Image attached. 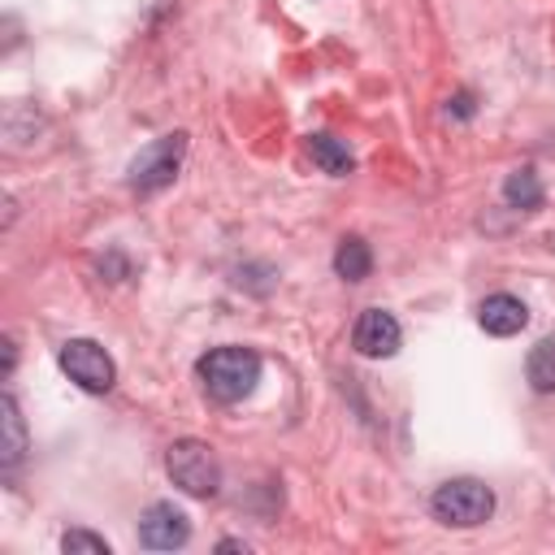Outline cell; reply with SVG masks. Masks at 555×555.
I'll return each instance as SVG.
<instances>
[{
  "label": "cell",
  "instance_id": "obj_1",
  "mask_svg": "<svg viewBox=\"0 0 555 555\" xmlns=\"http://www.w3.org/2000/svg\"><path fill=\"white\" fill-rule=\"evenodd\" d=\"M199 382L208 390V399L217 403H238L256 390L260 382V356L251 347H212L199 360Z\"/></svg>",
  "mask_w": 555,
  "mask_h": 555
},
{
  "label": "cell",
  "instance_id": "obj_2",
  "mask_svg": "<svg viewBox=\"0 0 555 555\" xmlns=\"http://www.w3.org/2000/svg\"><path fill=\"white\" fill-rule=\"evenodd\" d=\"M165 468H169L173 486L186 490L191 499H212L217 486H221V464H217L212 447L199 442V438H178L165 451Z\"/></svg>",
  "mask_w": 555,
  "mask_h": 555
},
{
  "label": "cell",
  "instance_id": "obj_3",
  "mask_svg": "<svg viewBox=\"0 0 555 555\" xmlns=\"http://www.w3.org/2000/svg\"><path fill=\"white\" fill-rule=\"evenodd\" d=\"M434 516L442 525H455V529H473V525H486L490 512H494V490L477 477H455V481H442L429 499Z\"/></svg>",
  "mask_w": 555,
  "mask_h": 555
},
{
  "label": "cell",
  "instance_id": "obj_4",
  "mask_svg": "<svg viewBox=\"0 0 555 555\" xmlns=\"http://www.w3.org/2000/svg\"><path fill=\"white\" fill-rule=\"evenodd\" d=\"M182 156H186V134L182 130H173V134H165V139H156V143H147L134 160H130V191H139V195H152V191H160V186H169L173 178H178V169H182Z\"/></svg>",
  "mask_w": 555,
  "mask_h": 555
},
{
  "label": "cell",
  "instance_id": "obj_5",
  "mask_svg": "<svg viewBox=\"0 0 555 555\" xmlns=\"http://www.w3.org/2000/svg\"><path fill=\"white\" fill-rule=\"evenodd\" d=\"M56 360H61V369L69 373V382H78V386L91 390V395H108L113 382H117L113 356H108L100 343H91V338H69Z\"/></svg>",
  "mask_w": 555,
  "mask_h": 555
},
{
  "label": "cell",
  "instance_id": "obj_6",
  "mask_svg": "<svg viewBox=\"0 0 555 555\" xmlns=\"http://www.w3.org/2000/svg\"><path fill=\"white\" fill-rule=\"evenodd\" d=\"M399 338H403V330H399V321H395L386 308H364V312L356 317L351 347H356L360 356H369V360H386V356L399 351Z\"/></svg>",
  "mask_w": 555,
  "mask_h": 555
},
{
  "label": "cell",
  "instance_id": "obj_7",
  "mask_svg": "<svg viewBox=\"0 0 555 555\" xmlns=\"http://www.w3.org/2000/svg\"><path fill=\"white\" fill-rule=\"evenodd\" d=\"M186 538H191V520L173 503H152L139 516V542L147 551H173V546H186Z\"/></svg>",
  "mask_w": 555,
  "mask_h": 555
},
{
  "label": "cell",
  "instance_id": "obj_8",
  "mask_svg": "<svg viewBox=\"0 0 555 555\" xmlns=\"http://www.w3.org/2000/svg\"><path fill=\"white\" fill-rule=\"evenodd\" d=\"M477 321H481L486 334H494V338H512V334H520V330L529 325V308H525L516 295L499 291V295H486V299H481Z\"/></svg>",
  "mask_w": 555,
  "mask_h": 555
},
{
  "label": "cell",
  "instance_id": "obj_9",
  "mask_svg": "<svg viewBox=\"0 0 555 555\" xmlns=\"http://www.w3.org/2000/svg\"><path fill=\"white\" fill-rule=\"evenodd\" d=\"M26 460V421L13 395L0 399V468L13 473Z\"/></svg>",
  "mask_w": 555,
  "mask_h": 555
},
{
  "label": "cell",
  "instance_id": "obj_10",
  "mask_svg": "<svg viewBox=\"0 0 555 555\" xmlns=\"http://www.w3.org/2000/svg\"><path fill=\"white\" fill-rule=\"evenodd\" d=\"M503 199H507V208H516V212H538V208H542V182H538V173H533L529 165L512 169L507 182H503Z\"/></svg>",
  "mask_w": 555,
  "mask_h": 555
},
{
  "label": "cell",
  "instance_id": "obj_11",
  "mask_svg": "<svg viewBox=\"0 0 555 555\" xmlns=\"http://www.w3.org/2000/svg\"><path fill=\"white\" fill-rule=\"evenodd\" d=\"M369 269H373V251H369V243L356 238V234H347V238L338 243V251H334V273H338L343 282H364Z\"/></svg>",
  "mask_w": 555,
  "mask_h": 555
},
{
  "label": "cell",
  "instance_id": "obj_12",
  "mask_svg": "<svg viewBox=\"0 0 555 555\" xmlns=\"http://www.w3.org/2000/svg\"><path fill=\"white\" fill-rule=\"evenodd\" d=\"M308 156H312V165H321V173H330V178H347V173H351V152H347L334 134H308Z\"/></svg>",
  "mask_w": 555,
  "mask_h": 555
},
{
  "label": "cell",
  "instance_id": "obj_13",
  "mask_svg": "<svg viewBox=\"0 0 555 555\" xmlns=\"http://www.w3.org/2000/svg\"><path fill=\"white\" fill-rule=\"evenodd\" d=\"M525 377H529V386H533L538 395H551V390H555V334L542 338V343L529 351V360H525Z\"/></svg>",
  "mask_w": 555,
  "mask_h": 555
},
{
  "label": "cell",
  "instance_id": "obj_14",
  "mask_svg": "<svg viewBox=\"0 0 555 555\" xmlns=\"http://www.w3.org/2000/svg\"><path fill=\"white\" fill-rule=\"evenodd\" d=\"M61 551H95V555H108V542L100 533H87V529H69L61 538Z\"/></svg>",
  "mask_w": 555,
  "mask_h": 555
},
{
  "label": "cell",
  "instance_id": "obj_15",
  "mask_svg": "<svg viewBox=\"0 0 555 555\" xmlns=\"http://www.w3.org/2000/svg\"><path fill=\"white\" fill-rule=\"evenodd\" d=\"M451 108H455L460 117H468V113H473V95H468V91H460V95L451 100Z\"/></svg>",
  "mask_w": 555,
  "mask_h": 555
},
{
  "label": "cell",
  "instance_id": "obj_16",
  "mask_svg": "<svg viewBox=\"0 0 555 555\" xmlns=\"http://www.w3.org/2000/svg\"><path fill=\"white\" fill-rule=\"evenodd\" d=\"M221 551H247V542H238V538H225V542H221Z\"/></svg>",
  "mask_w": 555,
  "mask_h": 555
}]
</instances>
